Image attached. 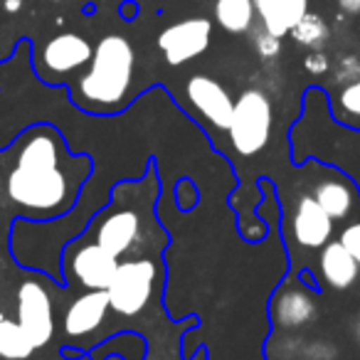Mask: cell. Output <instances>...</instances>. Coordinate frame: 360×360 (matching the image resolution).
Here are the masks:
<instances>
[{
    "label": "cell",
    "mask_w": 360,
    "mask_h": 360,
    "mask_svg": "<svg viewBox=\"0 0 360 360\" xmlns=\"http://www.w3.org/2000/svg\"><path fill=\"white\" fill-rule=\"evenodd\" d=\"M116 266L119 259L96 242L72 247L70 255L65 257V269L84 289H106Z\"/></svg>",
    "instance_id": "ba28073f"
},
{
    "label": "cell",
    "mask_w": 360,
    "mask_h": 360,
    "mask_svg": "<svg viewBox=\"0 0 360 360\" xmlns=\"http://www.w3.org/2000/svg\"><path fill=\"white\" fill-rule=\"evenodd\" d=\"M94 242L119 259L134 250L141 235V217L131 207H109L94 220Z\"/></svg>",
    "instance_id": "30bf717a"
},
{
    "label": "cell",
    "mask_w": 360,
    "mask_h": 360,
    "mask_svg": "<svg viewBox=\"0 0 360 360\" xmlns=\"http://www.w3.org/2000/svg\"><path fill=\"white\" fill-rule=\"evenodd\" d=\"M319 271L321 279L335 291H348L360 279V264L348 255L338 240H330L321 247L319 255Z\"/></svg>",
    "instance_id": "9a60e30c"
},
{
    "label": "cell",
    "mask_w": 360,
    "mask_h": 360,
    "mask_svg": "<svg viewBox=\"0 0 360 360\" xmlns=\"http://www.w3.org/2000/svg\"><path fill=\"white\" fill-rule=\"evenodd\" d=\"M304 70L309 72V75H314V77L326 75V72L330 70L328 55H326V52H321V50H311L309 55H306V60H304Z\"/></svg>",
    "instance_id": "cb8c5ba5"
},
{
    "label": "cell",
    "mask_w": 360,
    "mask_h": 360,
    "mask_svg": "<svg viewBox=\"0 0 360 360\" xmlns=\"http://www.w3.org/2000/svg\"><path fill=\"white\" fill-rule=\"evenodd\" d=\"M262 27L276 37H286L291 27L309 13V0H252Z\"/></svg>",
    "instance_id": "2e32d148"
},
{
    "label": "cell",
    "mask_w": 360,
    "mask_h": 360,
    "mask_svg": "<svg viewBox=\"0 0 360 360\" xmlns=\"http://www.w3.org/2000/svg\"><path fill=\"white\" fill-rule=\"evenodd\" d=\"M18 326L25 330L30 343L35 348H45L55 335V309H52V296L45 284L30 279L22 281L15 299Z\"/></svg>",
    "instance_id": "5b68a950"
},
{
    "label": "cell",
    "mask_w": 360,
    "mask_h": 360,
    "mask_svg": "<svg viewBox=\"0 0 360 360\" xmlns=\"http://www.w3.org/2000/svg\"><path fill=\"white\" fill-rule=\"evenodd\" d=\"M0 191H3V178H0Z\"/></svg>",
    "instance_id": "83f0119b"
},
{
    "label": "cell",
    "mask_w": 360,
    "mask_h": 360,
    "mask_svg": "<svg viewBox=\"0 0 360 360\" xmlns=\"http://www.w3.org/2000/svg\"><path fill=\"white\" fill-rule=\"evenodd\" d=\"M89 175V158L67 153L57 129L47 124L27 129L13 146L6 195L20 215L52 220L72 210Z\"/></svg>",
    "instance_id": "6da1fadb"
},
{
    "label": "cell",
    "mask_w": 360,
    "mask_h": 360,
    "mask_svg": "<svg viewBox=\"0 0 360 360\" xmlns=\"http://www.w3.org/2000/svg\"><path fill=\"white\" fill-rule=\"evenodd\" d=\"M91 52L94 47L89 45L86 37L77 35V32H60V35L50 37L42 47V67L55 77L72 75L89 65Z\"/></svg>",
    "instance_id": "4fadbf2b"
},
{
    "label": "cell",
    "mask_w": 360,
    "mask_h": 360,
    "mask_svg": "<svg viewBox=\"0 0 360 360\" xmlns=\"http://www.w3.org/2000/svg\"><path fill=\"white\" fill-rule=\"evenodd\" d=\"M338 242L345 247V250H348V255L360 264V217L345 222V227L338 232Z\"/></svg>",
    "instance_id": "44dd1931"
},
{
    "label": "cell",
    "mask_w": 360,
    "mask_h": 360,
    "mask_svg": "<svg viewBox=\"0 0 360 360\" xmlns=\"http://www.w3.org/2000/svg\"><path fill=\"white\" fill-rule=\"evenodd\" d=\"M335 222L319 207V202L311 195H301L296 200L289 217V232L294 245L301 250H321L333 240Z\"/></svg>",
    "instance_id": "9c48e42d"
},
{
    "label": "cell",
    "mask_w": 360,
    "mask_h": 360,
    "mask_svg": "<svg viewBox=\"0 0 360 360\" xmlns=\"http://www.w3.org/2000/svg\"><path fill=\"white\" fill-rule=\"evenodd\" d=\"M338 109L345 124L360 126V77L343 84V89L338 91Z\"/></svg>",
    "instance_id": "ffe728a7"
},
{
    "label": "cell",
    "mask_w": 360,
    "mask_h": 360,
    "mask_svg": "<svg viewBox=\"0 0 360 360\" xmlns=\"http://www.w3.org/2000/svg\"><path fill=\"white\" fill-rule=\"evenodd\" d=\"M212 22L207 18H188L168 25L158 35V50L170 67H180L200 57L210 47Z\"/></svg>",
    "instance_id": "8992f818"
},
{
    "label": "cell",
    "mask_w": 360,
    "mask_h": 360,
    "mask_svg": "<svg viewBox=\"0 0 360 360\" xmlns=\"http://www.w3.org/2000/svg\"><path fill=\"white\" fill-rule=\"evenodd\" d=\"M89 70L75 86V101L86 111L109 114L126 101L136 72V52L129 37L104 35L91 52Z\"/></svg>",
    "instance_id": "7a4b0ae2"
},
{
    "label": "cell",
    "mask_w": 360,
    "mask_h": 360,
    "mask_svg": "<svg viewBox=\"0 0 360 360\" xmlns=\"http://www.w3.org/2000/svg\"><path fill=\"white\" fill-rule=\"evenodd\" d=\"M311 198L333 222H343L358 210L360 195L353 180L333 168H319V175L311 180Z\"/></svg>",
    "instance_id": "52a82bcc"
},
{
    "label": "cell",
    "mask_w": 360,
    "mask_h": 360,
    "mask_svg": "<svg viewBox=\"0 0 360 360\" xmlns=\"http://www.w3.org/2000/svg\"><path fill=\"white\" fill-rule=\"evenodd\" d=\"M35 345L18 326V321L0 316V358L3 360H27L35 353Z\"/></svg>",
    "instance_id": "ac0fdd59"
},
{
    "label": "cell",
    "mask_w": 360,
    "mask_h": 360,
    "mask_svg": "<svg viewBox=\"0 0 360 360\" xmlns=\"http://www.w3.org/2000/svg\"><path fill=\"white\" fill-rule=\"evenodd\" d=\"M20 8H22V0H6V11L15 13V11H20Z\"/></svg>",
    "instance_id": "4316f807"
},
{
    "label": "cell",
    "mask_w": 360,
    "mask_h": 360,
    "mask_svg": "<svg viewBox=\"0 0 360 360\" xmlns=\"http://www.w3.org/2000/svg\"><path fill=\"white\" fill-rule=\"evenodd\" d=\"M252 42H255V50L262 60H274V57L281 52V37L271 35V32L264 30V27H262L259 32H255Z\"/></svg>",
    "instance_id": "7402d4cb"
},
{
    "label": "cell",
    "mask_w": 360,
    "mask_h": 360,
    "mask_svg": "<svg viewBox=\"0 0 360 360\" xmlns=\"http://www.w3.org/2000/svg\"><path fill=\"white\" fill-rule=\"evenodd\" d=\"M109 311L111 309L106 289H86V294H82L79 299H75L67 306L65 319H62V330L72 340L86 338L104 323Z\"/></svg>",
    "instance_id": "5bb4252c"
},
{
    "label": "cell",
    "mask_w": 360,
    "mask_h": 360,
    "mask_svg": "<svg viewBox=\"0 0 360 360\" xmlns=\"http://www.w3.org/2000/svg\"><path fill=\"white\" fill-rule=\"evenodd\" d=\"M269 311L279 328H304L319 316V301L309 284H284L276 289Z\"/></svg>",
    "instance_id": "7c38bea8"
},
{
    "label": "cell",
    "mask_w": 360,
    "mask_h": 360,
    "mask_svg": "<svg viewBox=\"0 0 360 360\" xmlns=\"http://www.w3.org/2000/svg\"><path fill=\"white\" fill-rule=\"evenodd\" d=\"M328 22L319 15V13H306L294 27H291L289 35L294 37L296 45L301 47H309V50H319L321 45H326L328 40Z\"/></svg>",
    "instance_id": "d6986e66"
},
{
    "label": "cell",
    "mask_w": 360,
    "mask_h": 360,
    "mask_svg": "<svg viewBox=\"0 0 360 360\" xmlns=\"http://www.w3.org/2000/svg\"><path fill=\"white\" fill-rule=\"evenodd\" d=\"M186 94L191 104L210 121L212 126L227 131L232 121V111H235V99L230 91L220 84L217 79L207 75H193L186 84Z\"/></svg>",
    "instance_id": "8fae6325"
},
{
    "label": "cell",
    "mask_w": 360,
    "mask_h": 360,
    "mask_svg": "<svg viewBox=\"0 0 360 360\" xmlns=\"http://www.w3.org/2000/svg\"><path fill=\"white\" fill-rule=\"evenodd\" d=\"M134 13H136V6H134V3H129V6L121 8V15H124V20H134Z\"/></svg>",
    "instance_id": "484cf974"
},
{
    "label": "cell",
    "mask_w": 360,
    "mask_h": 360,
    "mask_svg": "<svg viewBox=\"0 0 360 360\" xmlns=\"http://www.w3.org/2000/svg\"><path fill=\"white\" fill-rule=\"evenodd\" d=\"M345 15H360V0H335Z\"/></svg>",
    "instance_id": "d4e9b609"
},
{
    "label": "cell",
    "mask_w": 360,
    "mask_h": 360,
    "mask_svg": "<svg viewBox=\"0 0 360 360\" xmlns=\"http://www.w3.org/2000/svg\"><path fill=\"white\" fill-rule=\"evenodd\" d=\"M255 3L252 0H215V20L225 32L245 35L255 25Z\"/></svg>",
    "instance_id": "e0dca14e"
},
{
    "label": "cell",
    "mask_w": 360,
    "mask_h": 360,
    "mask_svg": "<svg viewBox=\"0 0 360 360\" xmlns=\"http://www.w3.org/2000/svg\"><path fill=\"white\" fill-rule=\"evenodd\" d=\"M360 77V60L355 55H345L338 60V65L333 67V79L335 82H343V84H348V82L358 79Z\"/></svg>",
    "instance_id": "603a6c76"
},
{
    "label": "cell",
    "mask_w": 360,
    "mask_h": 360,
    "mask_svg": "<svg viewBox=\"0 0 360 360\" xmlns=\"http://www.w3.org/2000/svg\"><path fill=\"white\" fill-rule=\"evenodd\" d=\"M158 264L150 259H129L116 266L106 296L109 309L119 316H139L153 299V291L158 286Z\"/></svg>",
    "instance_id": "277c9868"
},
{
    "label": "cell",
    "mask_w": 360,
    "mask_h": 360,
    "mask_svg": "<svg viewBox=\"0 0 360 360\" xmlns=\"http://www.w3.org/2000/svg\"><path fill=\"white\" fill-rule=\"evenodd\" d=\"M274 129V106L266 91L245 89L235 99L230 121V143L240 155H257L266 148Z\"/></svg>",
    "instance_id": "3957f363"
}]
</instances>
